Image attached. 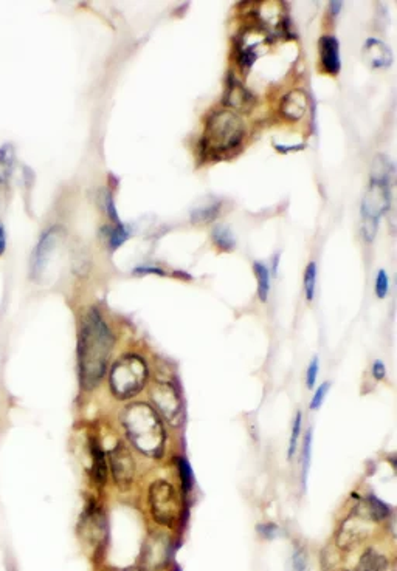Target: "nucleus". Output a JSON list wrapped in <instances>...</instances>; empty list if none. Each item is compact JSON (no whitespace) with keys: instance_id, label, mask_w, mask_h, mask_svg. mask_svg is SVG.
Segmentation results:
<instances>
[{"instance_id":"f03ea898","label":"nucleus","mask_w":397,"mask_h":571,"mask_svg":"<svg viewBox=\"0 0 397 571\" xmlns=\"http://www.w3.org/2000/svg\"><path fill=\"white\" fill-rule=\"evenodd\" d=\"M121 424L137 451L148 457L163 454L165 429L160 415L149 404H129L121 415Z\"/></svg>"},{"instance_id":"7ed1b4c3","label":"nucleus","mask_w":397,"mask_h":571,"mask_svg":"<svg viewBox=\"0 0 397 571\" xmlns=\"http://www.w3.org/2000/svg\"><path fill=\"white\" fill-rule=\"evenodd\" d=\"M244 136L246 124L238 113L217 110L207 121L202 149L209 155H224L236 151L244 141Z\"/></svg>"},{"instance_id":"20e7f679","label":"nucleus","mask_w":397,"mask_h":571,"mask_svg":"<svg viewBox=\"0 0 397 571\" xmlns=\"http://www.w3.org/2000/svg\"><path fill=\"white\" fill-rule=\"evenodd\" d=\"M148 365L139 355H126L112 365L109 384L118 399H129L140 394L148 382Z\"/></svg>"},{"instance_id":"f8f14e48","label":"nucleus","mask_w":397,"mask_h":571,"mask_svg":"<svg viewBox=\"0 0 397 571\" xmlns=\"http://www.w3.org/2000/svg\"><path fill=\"white\" fill-rule=\"evenodd\" d=\"M363 58L372 69H386L393 64V52L382 40L369 37L363 45Z\"/></svg>"},{"instance_id":"cd10ccee","label":"nucleus","mask_w":397,"mask_h":571,"mask_svg":"<svg viewBox=\"0 0 397 571\" xmlns=\"http://www.w3.org/2000/svg\"><path fill=\"white\" fill-rule=\"evenodd\" d=\"M388 290H390V279H388V274L385 270H379L377 277H376V295L379 299H385L388 295Z\"/></svg>"},{"instance_id":"e433bc0d","label":"nucleus","mask_w":397,"mask_h":571,"mask_svg":"<svg viewBox=\"0 0 397 571\" xmlns=\"http://www.w3.org/2000/svg\"><path fill=\"white\" fill-rule=\"evenodd\" d=\"M342 6H343V2H330V5H329L332 14H335V16L338 14L340 10H342Z\"/></svg>"},{"instance_id":"39448f33","label":"nucleus","mask_w":397,"mask_h":571,"mask_svg":"<svg viewBox=\"0 0 397 571\" xmlns=\"http://www.w3.org/2000/svg\"><path fill=\"white\" fill-rule=\"evenodd\" d=\"M390 178L371 175V184L362 200V234L367 242L376 237L380 218L390 208Z\"/></svg>"},{"instance_id":"6ab92c4d","label":"nucleus","mask_w":397,"mask_h":571,"mask_svg":"<svg viewBox=\"0 0 397 571\" xmlns=\"http://www.w3.org/2000/svg\"><path fill=\"white\" fill-rule=\"evenodd\" d=\"M363 510L372 522L385 520L390 517L391 514V508L380 499H377L376 495H368V499L363 502Z\"/></svg>"},{"instance_id":"412c9836","label":"nucleus","mask_w":397,"mask_h":571,"mask_svg":"<svg viewBox=\"0 0 397 571\" xmlns=\"http://www.w3.org/2000/svg\"><path fill=\"white\" fill-rule=\"evenodd\" d=\"M212 239H213V243L221 251L230 252L234 249V247H236V240H234V235L230 231V228H226L224 225L214 228Z\"/></svg>"},{"instance_id":"0eeeda50","label":"nucleus","mask_w":397,"mask_h":571,"mask_svg":"<svg viewBox=\"0 0 397 571\" xmlns=\"http://www.w3.org/2000/svg\"><path fill=\"white\" fill-rule=\"evenodd\" d=\"M151 399L161 417L168 423L180 424L183 420V403L179 392L171 382H157L151 390Z\"/></svg>"},{"instance_id":"2f4dec72","label":"nucleus","mask_w":397,"mask_h":571,"mask_svg":"<svg viewBox=\"0 0 397 571\" xmlns=\"http://www.w3.org/2000/svg\"><path fill=\"white\" fill-rule=\"evenodd\" d=\"M11 153L8 152V149L0 151V180H6L8 175H10L11 169Z\"/></svg>"},{"instance_id":"c9c22d12","label":"nucleus","mask_w":397,"mask_h":571,"mask_svg":"<svg viewBox=\"0 0 397 571\" xmlns=\"http://www.w3.org/2000/svg\"><path fill=\"white\" fill-rule=\"evenodd\" d=\"M275 148L280 153H289V152H297L306 148V144H294V146H282V144H275Z\"/></svg>"},{"instance_id":"aec40b11","label":"nucleus","mask_w":397,"mask_h":571,"mask_svg":"<svg viewBox=\"0 0 397 571\" xmlns=\"http://www.w3.org/2000/svg\"><path fill=\"white\" fill-rule=\"evenodd\" d=\"M253 271L258 281V298L261 302H267L270 295V271L263 262L253 264Z\"/></svg>"},{"instance_id":"ea45409f","label":"nucleus","mask_w":397,"mask_h":571,"mask_svg":"<svg viewBox=\"0 0 397 571\" xmlns=\"http://www.w3.org/2000/svg\"><path fill=\"white\" fill-rule=\"evenodd\" d=\"M340 571H346V570H340Z\"/></svg>"},{"instance_id":"dca6fc26","label":"nucleus","mask_w":397,"mask_h":571,"mask_svg":"<svg viewBox=\"0 0 397 571\" xmlns=\"http://www.w3.org/2000/svg\"><path fill=\"white\" fill-rule=\"evenodd\" d=\"M224 102L225 105H229V107L241 112L250 109V105L253 104V96L238 79L230 78L229 84H226V93L224 98Z\"/></svg>"},{"instance_id":"423d86ee","label":"nucleus","mask_w":397,"mask_h":571,"mask_svg":"<svg viewBox=\"0 0 397 571\" xmlns=\"http://www.w3.org/2000/svg\"><path fill=\"white\" fill-rule=\"evenodd\" d=\"M148 500L151 507V516L159 525L171 528L174 526L179 514L176 491L171 483L165 480L154 481L149 488Z\"/></svg>"},{"instance_id":"4be33fe9","label":"nucleus","mask_w":397,"mask_h":571,"mask_svg":"<svg viewBox=\"0 0 397 571\" xmlns=\"http://www.w3.org/2000/svg\"><path fill=\"white\" fill-rule=\"evenodd\" d=\"M311 454H312V429H307L303 442V454H301V483L306 488L307 472L311 468Z\"/></svg>"},{"instance_id":"9b49d317","label":"nucleus","mask_w":397,"mask_h":571,"mask_svg":"<svg viewBox=\"0 0 397 571\" xmlns=\"http://www.w3.org/2000/svg\"><path fill=\"white\" fill-rule=\"evenodd\" d=\"M81 534H83L86 542L93 546V548H98L104 541L106 526H104L103 516L95 505H91V507L86 510L84 519L81 522Z\"/></svg>"},{"instance_id":"5701e85b","label":"nucleus","mask_w":397,"mask_h":571,"mask_svg":"<svg viewBox=\"0 0 397 571\" xmlns=\"http://www.w3.org/2000/svg\"><path fill=\"white\" fill-rule=\"evenodd\" d=\"M176 464H177V469H179L180 483H182L183 491L185 493H191L192 486H194V476H192V469L190 466L188 460H185L183 457H177Z\"/></svg>"},{"instance_id":"f3484780","label":"nucleus","mask_w":397,"mask_h":571,"mask_svg":"<svg viewBox=\"0 0 397 571\" xmlns=\"http://www.w3.org/2000/svg\"><path fill=\"white\" fill-rule=\"evenodd\" d=\"M88 449H91L92 455V478L98 486H103L108 480V460L106 455H104L101 445L95 437L91 438L88 442Z\"/></svg>"},{"instance_id":"1a4fd4ad","label":"nucleus","mask_w":397,"mask_h":571,"mask_svg":"<svg viewBox=\"0 0 397 571\" xmlns=\"http://www.w3.org/2000/svg\"><path fill=\"white\" fill-rule=\"evenodd\" d=\"M109 464L112 477L120 489H129L135 478V461L131 451L123 443H118L109 452Z\"/></svg>"},{"instance_id":"c756f323","label":"nucleus","mask_w":397,"mask_h":571,"mask_svg":"<svg viewBox=\"0 0 397 571\" xmlns=\"http://www.w3.org/2000/svg\"><path fill=\"white\" fill-rule=\"evenodd\" d=\"M294 571H309V560L307 553L301 546H297L294 553Z\"/></svg>"},{"instance_id":"c85d7f7f","label":"nucleus","mask_w":397,"mask_h":571,"mask_svg":"<svg viewBox=\"0 0 397 571\" xmlns=\"http://www.w3.org/2000/svg\"><path fill=\"white\" fill-rule=\"evenodd\" d=\"M329 387H330V382L326 381V382H323V384H321L317 390H315L313 398H312V401H311V404H309V409H311V411H318V409H320L323 401H325V398H326V395H328Z\"/></svg>"},{"instance_id":"473e14b6","label":"nucleus","mask_w":397,"mask_h":571,"mask_svg":"<svg viewBox=\"0 0 397 571\" xmlns=\"http://www.w3.org/2000/svg\"><path fill=\"white\" fill-rule=\"evenodd\" d=\"M371 373H372V377H374L377 381L385 379L386 378V367H385L384 361L376 360L374 363H372Z\"/></svg>"},{"instance_id":"4c0bfd02","label":"nucleus","mask_w":397,"mask_h":571,"mask_svg":"<svg viewBox=\"0 0 397 571\" xmlns=\"http://www.w3.org/2000/svg\"><path fill=\"white\" fill-rule=\"evenodd\" d=\"M4 251H5V231L4 228L0 226V256L4 254Z\"/></svg>"},{"instance_id":"393cba45","label":"nucleus","mask_w":397,"mask_h":571,"mask_svg":"<svg viewBox=\"0 0 397 571\" xmlns=\"http://www.w3.org/2000/svg\"><path fill=\"white\" fill-rule=\"evenodd\" d=\"M219 209L221 205L219 203H213V205H208L205 208H200L197 211H192L191 220L192 223H209L219 216Z\"/></svg>"},{"instance_id":"6e6552de","label":"nucleus","mask_w":397,"mask_h":571,"mask_svg":"<svg viewBox=\"0 0 397 571\" xmlns=\"http://www.w3.org/2000/svg\"><path fill=\"white\" fill-rule=\"evenodd\" d=\"M372 531V520L362 512L354 510L350 517H347L338 528L337 533V545L340 550H352L354 546L362 543Z\"/></svg>"},{"instance_id":"f704fd0d","label":"nucleus","mask_w":397,"mask_h":571,"mask_svg":"<svg viewBox=\"0 0 397 571\" xmlns=\"http://www.w3.org/2000/svg\"><path fill=\"white\" fill-rule=\"evenodd\" d=\"M134 274H139V276H144V274H157V276H165L166 273L163 270H160V268H154V266H139L134 270Z\"/></svg>"},{"instance_id":"58836bf2","label":"nucleus","mask_w":397,"mask_h":571,"mask_svg":"<svg viewBox=\"0 0 397 571\" xmlns=\"http://www.w3.org/2000/svg\"><path fill=\"white\" fill-rule=\"evenodd\" d=\"M109 571H144V570L140 568V567H129V568H125V570H109Z\"/></svg>"},{"instance_id":"4468645a","label":"nucleus","mask_w":397,"mask_h":571,"mask_svg":"<svg viewBox=\"0 0 397 571\" xmlns=\"http://www.w3.org/2000/svg\"><path fill=\"white\" fill-rule=\"evenodd\" d=\"M169 553V543L165 536L157 534L151 537L144 550V562L148 568L157 570L165 565Z\"/></svg>"},{"instance_id":"bb28decb","label":"nucleus","mask_w":397,"mask_h":571,"mask_svg":"<svg viewBox=\"0 0 397 571\" xmlns=\"http://www.w3.org/2000/svg\"><path fill=\"white\" fill-rule=\"evenodd\" d=\"M129 235H131V231H129V228L125 223L115 225V228H113L109 235L110 248L117 249L121 243H125L129 239Z\"/></svg>"},{"instance_id":"2eb2a0df","label":"nucleus","mask_w":397,"mask_h":571,"mask_svg":"<svg viewBox=\"0 0 397 571\" xmlns=\"http://www.w3.org/2000/svg\"><path fill=\"white\" fill-rule=\"evenodd\" d=\"M307 110V96L303 90H292L282 98L280 112L289 121L301 119Z\"/></svg>"},{"instance_id":"b1692460","label":"nucleus","mask_w":397,"mask_h":571,"mask_svg":"<svg viewBox=\"0 0 397 571\" xmlns=\"http://www.w3.org/2000/svg\"><path fill=\"white\" fill-rule=\"evenodd\" d=\"M301 424H303V413L298 411L297 415H295L294 424H292V434H290L289 449H287V459L289 460L294 459L297 451H298V440H299V435H301Z\"/></svg>"},{"instance_id":"72a5a7b5","label":"nucleus","mask_w":397,"mask_h":571,"mask_svg":"<svg viewBox=\"0 0 397 571\" xmlns=\"http://www.w3.org/2000/svg\"><path fill=\"white\" fill-rule=\"evenodd\" d=\"M258 531L263 537H265V539H273L278 533V526L275 524H263L258 526Z\"/></svg>"},{"instance_id":"ddd939ff","label":"nucleus","mask_w":397,"mask_h":571,"mask_svg":"<svg viewBox=\"0 0 397 571\" xmlns=\"http://www.w3.org/2000/svg\"><path fill=\"white\" fill-rule=\"evenodd\" d=\"M320 59L321 67L329 75H337L342 69V59H340V44L334 36H321L320 42Z\"/></svg>"},{"instance_id":"9d476101","label":"nucleus","mask_w":397,"mask_h":571,"mask_svg":"<svg viewBox=\"0 0 397 571\" xmlns=\"http://www.w3.org/2000/svg\"><path fill=\"white\" fill-rule=\"evenodd\" d=\"M61 235H62L61 228L53 226L48 231H45L42 234V237L38 242L33 254H31V264H30V274L33 279H39V277L44 274L48 265V260H50Z\"/></svg>"},{"instance_id":"a211bd4d","label":"nucleus","mask_w":397,"mask_h":571,"mask_svg":"<svg viewBox=\"0 0 397 571\" xmlns=\"http://www.w3.org/2000/svg\"><path fill=\"white\" fill-rule=\"evenodd\" d=\"M388 568H390V559L382 551L368 548L360 556L355 571H388Z\"/></svg>"},{"instance_id":"a878e982","label":"nucleus","mask_w":397,"mask_h":571,"mask_svg":"<svg viewBox=\"0 0 397 571\" xmlns=\"http://www.w3.org/2000/svg\"><path fill=\"white\" fill-rule=\"evenodd\" d=\"M315 285H317V265L311 262L304 273V293L307 302H312L315 296Z\"/></svg>"},{"instance_id":"7c9ffc66","label":"nucleus","mask_w":397,"mask_h":571,"mask_svg":"<svg viewBox=\"0 0 397 571\" xmlns=\"http://www.w3.org/2000/svg\"><path fill=\"white\" fill-rule=\"evenodd\" d=\"M318 370H320L318 358L315 356L313 360L309 363V367H307V373H306V386H307V389H309V390H312L313 386H315V382H317Z\"/></svg>"},{"instance_id":"f257e3e1","label":"nucleus","mask_w":397,"mask_h":571,"mask_svg":"<svg viewBox=\"0 0 397 571\" xmlns=\"http://www.w3.org/2000/svg\"><path fill=\"white\" fill-rule=\"evenodd\" d=\"M113 334L98 310H88L78 338L79 379L84 389H93L108 369Z\"/></svg>"}]
</instances>
